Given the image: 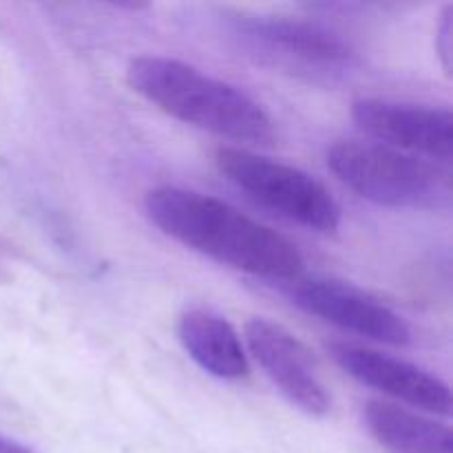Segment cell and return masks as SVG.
<instances>
[{"instance_id":"cell-1","label":"cell","mask_w":453,"mask_h":453,"mask_svg":"<svg viewBox=\"0 0 453 453\" xmlns=\"http://www.w3.org/2000/svg\"><path fill=\"white\" fill-rule=\"evenodd\" d=\"M144 208L164 234L242 273L295 281L305 265L290 239L211 195L157 186L146 193Z\"/></svg>"},{"instance_id":"cell-2","label":"cell","mask_w":453,"mask_h":453,"mask_svg":"<svg viewBox=\"0 0 453 453\" xmlns=\"http://www.w3.org/2000/svg\"><path fill=\"white\" fill-rule=\"evenodd\" d=\"M127 82L171 118L233 142L268 144L274 122L264 104L234 84L166 56H137L127 66Z\"/></svg>"},{"instance_id":"cell-3","label":"cell","mask_w":453,"mask_h":453,"mask_svg":"<svg viewBox=\"0 0 453 453\" xmlns=\"http://www.w3.org/2000/svg\"><path fill=\"white\" fill-rule=\"evenodd\" d=\"M327 166L367 202L407 211H449L453 199L447 164L389 149L379 142L339 140L327 149Z\"/></svg>"},{"instance_id":"cell-4","label":"cell","mask_w":453,"mask_h":453,"mask_svg":"<svg viewBox=\"0 0 453 453\" xmlns=\"http://www.w3.org/2000/svg\"><path fill=\"white\" fill-rule=\"evenodd\" d=\"M215 164L239 190L286 219L314 230L336 233L341 208L330 190L301 168L264 157L239 146H219Z\"/></svg>"},{"instance_id":"cell-5","label":"cell","mask_w":453,"mask_h":453,"mask_svg":"<svg viewBox=\"0 0 453 453\" xmlns=\"http://www.w3.org/2000/svg\"><path fill=\"white\" fill-rule=\"evenodd\" d=\"M234 31L257 56L308 78H339L357 65L348 40L319 22L286 16H237Z\"/></svg>"},{"instance_id":"cell-6","label":"cell","mask_w":453,"mask_h":453,"mask_svg":"<svg viewBox=\"0 0 453 453\" xmlns=\"http://www.w3.org/2000/svg\"><path fill=\"white\" fill-rule=\"evenodd\" d=\"M288 296L296 308L352 334L388 345H407L411 327L398 312L367 292L336 279H295Z\"/></svg>"},{"instance_id":"cell-7","label":"cell","mask_w":453,"mask_h":453,"mask_svg":"<svg viewBox=\"0 0 453 453\" xmlns=\"http://www.w3.org/2000/svg\"><path fill=\"white\" fill-rule=\"evenodd\" d=\"M352 118L379 144L449 166L453 155L449 109L363 97L352 104Z\"/></svg>"},{"instance_id":"cell-8","label":"cell","mask_w":453,"mask_h":453,"mask_svg":"<svg viewBox=\"0 0 453 453\" xmlns=\"http://www.w3.org/2000/svg\"><path fill=\"white\" fill-rule=\"evenodd\" d=\"M246 345L292 405L317 418L330 414V392L319 376L312 354L292 332L268 319H252L246 323Z\"/></svg>"},{"instance_id":"cell-9","label":"cell","mask_w":453,"mask_h":453,"mask_svg":"<svg viewBox=\"0 0 453 453\" xmlns=\"http://www.w3.org/2000/svg\"><path fill=\"white\" fill-rule=\"evenodd\" d=\"M327 352L345 374L361 385L379 389L385 396H392L429 414H451L449 385L423 367L343 341L327 343Z\"/></svg>"},{"instance_id":"cell-10","label":"cell","mask_w":453,"mask_h":453,"mask_svg":"<svg viewBox=\"0 0 453 453\" xmlns=\"http://www.w3.org/2000/svg\"><path fill=\"white\" fill-rule=\"evenodd\" d=\"M177 336L188 357L208 374L224 380H242L250 374L237 330L219 314L203 308L186 310L177 323Z\"/></svg>"},{"instance_id":"cell-11","label":"cell","mask_w":453,"mask_h":453,"mask_svg":"<svg viewBox=\"0 0 453 453\" xmlns=\"http://www.w3.org/2000/svg\"><path fill=\"white\" fill-rule=\"evenodd\" d=\"M363 416L372 436L389 453H453L451 429L418 411L370 401Z\"/></svg>"},{"instance_id":"cell-12","label":"cell","mask_w":453,"mask_h":453,"mask_svg":"<svg viewBox=\"0 0 453 453\" xmlns=\"http://www.w3.org/2000/svg\"><path fill=\"white\" fill-rule=\"evenodd\" d=\"M453 18H451V4H447L445 12H442V20L436 29V51L441 56V65L445 69V73H451V56H453Z\"/></svg>"},{"instance_id":"cell-13","label":"cell","mask_w":453,"mask_h":453,"mask_svg":"<svg viewBox=\"0 0 453 453\" xmlns=\"http://www.w3.org/2000/svg\"><path fill=\"white\" fill-rule=\"evenodd\" d=\"M0 453H35L31 447L22 445V442L13 441V438L0 434Z\"/></svg>"}]
</instances>
